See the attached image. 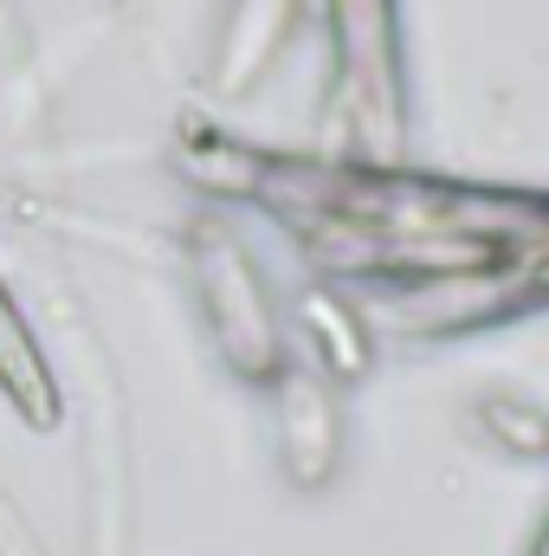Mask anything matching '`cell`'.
Returning <instances> with one entry per match:
<instances>
[{"instance_id": "6da1fadb", "label": "cell", "mask_w": 549, "mask_h": 556, "mask_svg": "<svg viewBox=\"0 0 549 556\" xmlns=\"http://www.w3.org/2000/svg\"><path fill=\"white\" fill-rule=\"evenodd\" d=\"M194 278H201L207 330H214L220 356L233 363V376L272 382L284 369V330H278V311H272L259 260L220 220H201V233H194Z\"/></svg>"}, {"instance_id": "7a4b0ae2", "label": "cell", "mask_w": 549, "mask_h": 556, "mask_svg": "<svg viewBox=\"0 0 549 556\" xmlns=\"http://www.w3.org/2000/svg\"><path fill=\"white\" fill-rule=\"evenodd\" d=\"M272 402H278V459H284V479L297 492H323L343 466V395L336 382L317 369V363H291L278 369L272 382Z\"/></svg>"}, {"instance_id": "3957f363", "label": "cell", "mask_w": 549, "mask_h": 556, "mask_svg": "<svg viewBox=\"0 0 549 556\" xmlns=\"http://www.w3.org/2000/svg\"><path fill=\"white\" fill-rule=\"evenodd\" d=\"M297 324H304V343H310V363L349 389L375 369V337H369V311L336 291V285H304L297 291Z\"/></svg>"}, {"instance_id": "277c9868", "label": "cell", "mask_w": 549, "mask_h": 556, "mask_svg": "<svg viewBox=\"0 0 549 556\" xmlns=\"http://www.w3.org/2000/svg\"><path fill=\"white\" fill-rule=\"evenodd\" d=\"M472 433H478L491 453H505V459H524V466L549 459V408L537 395L485 389V395L472 402Z\"/></svg>"}, {"instance_id": "5b68a950", "label": "cell", "mask_w": 549, "mask_h": 556, "mask_svg": "<svg viewBox=\"0 0 549 556\" xmlns=\"http://www.w3.org/2000/svg\"><path fill=\"white\" fill-rule=\"evenodd\" d=\"M0 376H7V389L13 395H39V356H33V343H26V330L13 324V311H7V298H0Z\"/></svg>"}, {"instance_id": "8992f818", "label": "cell", "mask_w": 549, "mask_h": 556, "mask_svg": "<svg viewBox=\"0 0 549 556\" xmlns=\"http://www.w3.org/2000/svg\"><path fill=\"white\" fill-rule=\"evenodd\" d=\"M531 556H549V518H544V531H537V551Z\"/></svg>"}]
</instances>
